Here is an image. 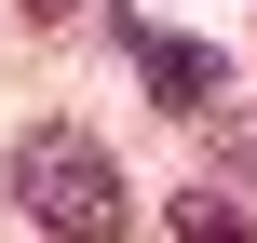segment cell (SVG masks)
<instances>
[{
    "instance_id": "4",
    "label": "cell",
    "mask_w": 257,
    "mask_h": 243,
    "mask_svg": "<svg viewBox=\"0 0 257 243\" xmlns=\"http://www.w3.org/2000/svg\"><path fill=\"white\" fill-rule=\"evenodd\" d=\"M14 14H81V0H14Z\"/></svg>"
},
{
    "instance_id": "1",
    "label": "cell",
    "mask_w": 257,
    "mask_h": 243,
    "mask_svg": "<svg viewBox=\"0 0 257 243\" xmlns=\"http://www.w3.org/2000/svg\"><path fill=\"white\" fill-rule=\"evenodd\" d=\"M0 189H14V216L41 243H122L136 230V189H122L108 135H81V122H27L14 162H0Z\"/></svg>"
},
{
    "instance_id": "2",
    "label": "cell",
    "mask_w": 257,
    "mask_h": 243,
    "mask_svg": "<svg viewBox=\"0 0 257 243\" xmlns=\"http://www.w3.org/2000/svg\"><path fill=\"white\" fill-rule=\"evenodd\" d=\"M122 41H136V81H149L163 122H217V95H230V54L217 41H190V27H122Z\"/></svg>"
},
{
    "instance_id": "3",
    "label": "cell",
    "mask_w": 257,
    "mask_h": 243,
    "mask_svg": "<svg viewBox=\"0 0 257 243\" xmlns=\"http://www.w3.org/2000/svg\"><path fill=\"white\" fill-rule=\"evenodd\" d=\"M176 243H257V216L217 203V189H190V203H176Z\"/></svg>"
}]
</instances>
